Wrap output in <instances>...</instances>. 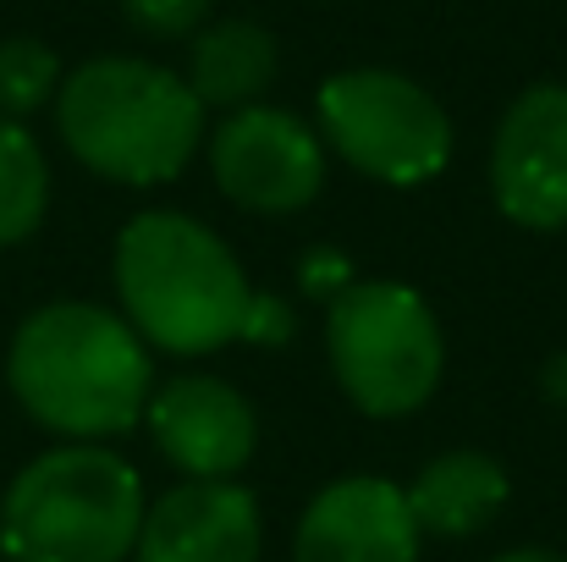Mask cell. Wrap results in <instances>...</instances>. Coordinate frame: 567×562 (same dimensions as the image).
Here are the masks:
<instances>
[{
    "mask_svg": "<svg viewBox=\"0 0 567 562\" xmlns=\"http://www.w3.org/2000/svg\"><path fill=\"white\" fill-rule=\"evenodd\" d=\"M6 380L22 413L50 436L105 441L144 419L155 365L150 343L127 326V315L61 298L17 326Z\"/></svg>",
    "mask_w": 567,
    "mask_h": 562,
    "instance_id": "cell-1",
    "label": "cell"
},
{
    "mask_svg": "<svg viewBox=\"0 0 567 562\" xmlns=\"http://www.w3.org/2000/svg\"><path fill=\"white\" fill-rule=\"evenodd\" d=\"M55 133L78 166L122 187L177 183L204 144V105L161 61L94 55L55 89Z\"/></svg>",
    "mask_w": 567,
    "mask_h": 562,
    "instance_id": "cell-2",
    "label": "cell"
},
{
    "mask_svg": "<svg viewBox=\"0 0 567 562\" xmlns=\"http://www.w3.org/2000/svg\"><path fill=\"white\" fill-rule=\"evenodd\" d=\"M116 293L127 326L172 359L243 343L254 287L237 254L183 210H144L116 237Z\"/></svg>",
    "mask_w": 567,
    "mask_h": 562,
    "instance_id": "cell-3",
    "label": "cell"
},
{
    "mask_svg": "<svg viewBox=\"0 0 567 562\" xmlns=\"http://www.w3.org/2000/svg\"><path fill=\"white\" fill-rule=\"evenodd\" d=\"M144 508V480L122 452L66 441L22 463L6 486L0 552L11 562H127Z\"/></svg>",
    "mask_w": 567,
    "mask_h": 562,
    "instance_id": "cell-4",
    "label": "cell"
},
{
    "mask_svg": "<svg viewBox=\"0 0 567 562\" xmlns=\"http://www.w3.org/2000/svg\"><path fill=\"white\" fill-rule=\"evenodd\" d=\"M326 354L348 402L370 419L419 413L446 370L430 304L402 282H353L326 304Z\"/></svg>",
    "mask_w": 567,
    "mask_h": 562,
    "instance_id": "cell-5",
    "label": "cell"
},
{
    "mask_svg": "<svg viewBox=\"0 0 567 562\" xmlns=\"http://www.w3.org/2000/svg\"><path fill=\"white\" fill-rule=\"evenodd\" d=\"M320 139L364 177L385 187H419L446 172L452 161V122L402 72L353 67L320 83L315 94Z\"/></svg>",
    "mask_w": 567,
    "mask_h": 562,
    "instance_id": "cell-6",
    "label": "cell"
},
{
    "mask_svg": "<svg viewBox=\"0 0 567 562\" xmlns=\"http://www.w3.org/2000/svg\"><path fill=\"white\" fill-rule=\"evenodd\" d=\"M209 177L248 215H298L326 183V144L281 105H243L209 133Z\"/></svg>",
    "mask_w": 567,
    "mask_h": 562,
    "instance_id": "cell-7",
    "label": "cell"
},
{
    "mask_svg": "<svg viewBox=\"0 0 567 562\" xmlns=\"http://www.w3.org/2000/svg\"><path fill=\"white\" fill-rule=\"evenodd\" d=\"M491 193L496 210L529 232L567 226V89L535 83L524 89L496 139H491Z\"/></svg>",
    "mask_w": 567,
    "mask_h": 562,
    "instance_id": "cell-8",
    "label": "cell"
},
{
    "mask_svg": "<svg viewBox=\"0 0 567 562\" xmlns=\"http://www.w3.org/2000/svg\"><path fill=\"white\" fill-rule=\"evenodd\" d=\"M144 419L155 452L183 480H237L259 447L254 402L220 375H172L150 391Z\"/></svg>",
    "mask_w": 567,
    "mask_h": 562,
    "instance_id": "cell-9",
    "label": "cell"
},
{
    "mask_svg": "<svg viewBox=\"0 0 567 562\" xmlns=\"http://www.w3.org/2000/svg\"><path fill=\"white\" fill-rule=\"evenodd\" d=\"M265 519L237 480H183L144 508L133 562H259Z\"/></svg>",
    "mask_w": 567,
    "mask_h": 562,
    "instance_id": "cell-10",
    "label": "cell"
},
{
    "mask_svg": "<svg viewBox=\"0 0 567 562\" xmlns=\"http://www.w3.org/2000/svg\"><path fill=\"white\" fill-rule=\"evenodd\" d=\"M419 524L402 486L380 474H348L315 491L298 519L292 562H419Z\"/></svg>",
    "mask_w": 567,
    "mask_h": 562,
    "instance_id": "cell-11",
    "label": "cell"
},
{
    "mask_svg": "<svg viewBox=\"0 0 567 562\" xmlns=\"http://www.w3.org/2000/svg\"><path fill=\"white\" fill-rule=\"evenodd\" d=\"M402 497H408V513H413L419 535L468 541V535H480L502 519V508L513 497V480L491 452L457 447V452L430 458L413 474V486H402Z\"/></svg>",
    "mask_w": 567,
    "mask_h": 562,
    "instance_id": "cell-12",
    "label": "cell"
},
{
    "mask_svg": "<svg viewBox=\"0 0 567 562\" xmlns=\"http://www.w3.org/2000/svg\"><path fill=\"white\" fill-rule=\"evenodd\" d=\"M276 39L248 22V17H226L198 28L188 44V89L198 94L204 111H243L259 105V94L276 83Z\"/></svg>",
    "mask_w": 567,
    "mask_h": 562,
    "instance_id": "cell-13",
    "label": "cell"
},
{
    "mask_svg": "<svg viewBox=\"0 0 567 562\" xmlns=\"http://www.w3.org/2000/svg\"><path fill=\"white\" fill-rule=\"evenodd\" d=\"M44 204H50V166L39 139L22 122L0 116V248L33 237Z\"/></svg>",
    "mask_w": 567,
    "mask_h": 562,
    "instance_id": "cell-14",
    "label": "cell"
},
{
    "mask_svg": "<svg viewBox=\"0 0 567 562\" xmlns=\"http://www.w3.org/2000/svg\"><path fill=\"white\" fill-rule=\"evenodd\" d=\"M61 89V61L44 39H6L0 44V116L22 122L50 105Z\"/></svg>",
    "mask_w": 567,
    "mask_h": 562,
    "instance_id": "cell-15",
    "label": "cell"
},
{
    "mask_svg": "<svg viewBox=\"0 0 567 562\" xmlns=\"http://www.w3.org/2000/svg\"><path fill=\"white\" fill-rule=\"evenodd\" d=\"M122 11L155 39H193L209 17V0H122Z\"/></svg>",
    "mask_w": 567,
    "mask_h": 562,
    "instance_id": "cell-16",
    "label": "cell"
},
{
    "mask_svg": "<svg viewBox=\"0 0 567 562\" xmlns=\"http://www.w3.org/2000/svg\"><path fill=\"white\" fill-rule=\"evenodd\" d=\"M298 287H303L315 304H331L337 293L353 287V265H348V254H342V248H315V254H303V265H298Z\"/></svg>",
    "mask_w": 567,
    "mask_h": 562,
    "instance_id": "cell-17",
    "label": "cell"
},
{
    "mask_svg": "<svg viewBox=\"0 0 567 562\" xmlns=\"http://www.w3.org/2000/svg\"><path fill=\"white\" fill-rule=\"evenodd\" d=\"M287 337H292V309H287V298H276V293H254L248 320H243V343L281 348Z\"/></svg>",
    "mask_w": 567,
    "mask_h": 562,
    "instance_id": "cell-18",
    "label": "cell"
},
{
    "mask_svg": "<svg viewBox=\"0 0 567 562\" xmlns=\"http://www.w3.org/2000/svg\"><path fill=\"white\" fill-rule=\"evenodd\" d=\"M540 380H546V397H551V402H567V354L563 359H551Z\"/></svg>",
    "mask_w": 567,
    "mask_h": 562,
    "instance_id": "cell-19",
    "label": "cell"
},
{
    "mask_svg": "<svg viewBox=\"0 0 567 562\" xmlns=\"http://www.w3.org/2000/svg\"><path fill=\"white\" fill-rule=\"evenodd\" d=\"M491 562H567L563 552H551V546H518V552H502V558Z\"/></svg>",
    "mask_w": 567,
    "mask_h": 562,
    "instance_id": "cell-20",
    "label": "cell"
}]
</instances>
